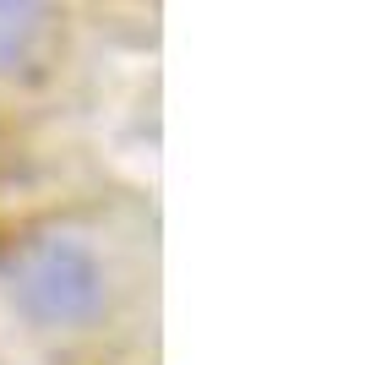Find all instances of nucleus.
I'll return each instance as SVG.
<instances>
[{
	"mask_svg": "<svg viewBox=\"0 0 365 365\" xmlns=\"http://www.w3.org/2000/svg\"><path fill=\"white\" fill-rule=\"evenodd\" d=\"M38 28H44V11H38V6H28V0H0V71H11V66L28 61Z\"/></svg>",
	"mask_w": 365,
	"mask_h": 365,
	"instance_id": "nucleus-2",
	"label": "nucleus"
},
{
	"mask_svg": "<svg viewBox=\"0 0 365 365\" xmlns=\"http://www.w3.org/2000/svg\"><path fill=\"white\" fill-rule=\"evenodd\" d=\"M11 289L33 322L76 327L104 300V273H98L88 245L66 240V235H44L11 262Z\"/></svg>",
	"mask_w": 365,
	"mask_h": 365,
	"instance_id": "nucleus-1",
	"label": "nucleus"
}]
</instances>
